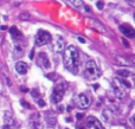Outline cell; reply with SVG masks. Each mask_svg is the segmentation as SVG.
Listing matches in <instances>:
<instances>
[{
    "label": "cell",
    "instance_id": "obj_1",
    "mask_svg": "<svg viewBox=\"0 0 135 129\" xmlns=\"http://www.w3.org/2000/svg\"><path fill=\"white\" fill-rule=\"evenodd\" d=\"M64 56H63V63L64 66L66 68L68 71H70L71 74L77 75L78 74V69H80V51L76 46L70 45L66 49H64Z\"/></svg>",
    "mask_w": 135,
    "mask_h": 129
},
{
    "label": "cell",
    "instance_id": "obj_2",
    "mask_svg": "<svg viewBox=\"0 0 135 129\" xmlns=\"http://www.w3.org/2000/svg\"><path fill=\"white\" fill-rule=\"evenodd\" d=\"M99 75H101V71H99L96 62L95 60H88L85 66H84V77L89 81H95L99 77Z\"/></svg>",
    "mask_w": 135,
    "mask_h": 129
},
{
    "label": "cell",
    "instance_id": "obj_3",
    "mask_svg": "<svg viewBox=\"0 0 135 129\" xmlns=\"http://www.w3.org/2000/svg\"><path fill=\"white\" fill-rule=\"evenodd\" d=\"M65 90H66V85L64 83H58L52 90V94H51V102L54 104H58L59 102L63 100V96L65 94Z\"/></svg>",
    "mask_w": 135,
    "mask_h": 129
},
{
    "label": "cell",
    "instance_id": "obj_4",
    "mask_svg": "<svg viewBox=\"0 0 135 129\" xmlns=\"http://www.w3.org/2000/svg\"><path fill=\"white\" fill-rule=\"evenodd\" d=\"M51 34L47 32V31H44V30H39L37 32L36 34V38H35V44L37 46H43V45H46L51 42Z\"/></svg>",
    "mask_w": 135,
    "mask_h": 129
},
{
    "label": "cell",
    "instance_id": "obj_5",
    "mask_svg": "<svg viewBox=\"0 0 135 129\" xmlns=\"http://www.w3.org/2000/svg\"><path fill=\"white\" fill-rule=\"evenodd\" d=\"M51 51H54L56 53H61L63 52L65 49V42L61 36H57L54 39H51V45H50Z\"/></svg>",
    "mask_w": 135,
    "mask_h": 129
},
{
    "label": "cell",
    "instance_id": "obj_6",
    "mask_svg": "<svg viewBox=\"0 0 135 129\" xmlns=\"http://www.w3.org/2000/svg\"><path fill=\"white\" fill-rule=\"evenodd\" d=\"M30 127L32 129H43V122L40 120V115L35 112L30 116Z\"/></svg>",
    "mask_w": 135,
    "mask_h": 129
},
{
    "label": "cell",
    "instance_id": "obj_7",
    "mask_svg": "<svg viewBox=\"0 0 135 129\" xmlns=\"http://www.w3.org/2000/svg\"><path fill=\"white\" fill-rule=\"evenodd\" d=\"M90 98L85 95V94H80L77 97H76V103L77 105L82 108V109H87L88 107L90 105Z\"/></svg>",
    "mask_w": 135,
    "mask_h": 129
},
{
    "label": "cell",
    "instance_id": "obj_8",
    "mask_svg": "<svg viewBox=\"0 0 135 129\" xmlns=\"http://www.w3.org/2000/svg\"><path fill=\"white\" fill-rule=\"evenodd\" d=\"M87 127L89 129H106L102 126V123L94 116L87 117Z\"/></svg>",
    "mask_w": 135,
    "mask_h": 129
},
{
    "label": "cell",
    "instance_id": "obj_9",
    "mask_svg": "<svg viewBox=\"0 0 135 129\" xmlns=\"http://www.w3.org/2000/svg\"><path fill=\"white\" fill-rule=\"evenodd\" d=\"M120 31L122 34H125L128 38H135V30L128 24H122L120 25Z\"/></svg>",
    "mask_w": 135,
    "mask_h": 129
},
{
    "label": "cell",
    "instance_id": "obj_10",
    "mask_svg": "<svg viewBox=\"0 0 135 129\" xmlns=\"http://www.w3.org/2000/svg\"><path fill=\"white\" fill-rule=\"evenodd\" d=\"M88 20V23H89V25L91 27H94L96 31H99V32H102V33H107V27L101 23L99 20H96V19H87Z\"/></svg>",
    "mask_w": 135,
    "mask_h": 129
},
{
    "label": "cell",
    "instance_id": "obj_11",
    "mask_svg": "<svg viewBox=\"0 0 135 129\" xmlns=\"http://www.w3.org/2000/svg\"><path fill=\"white\" fill-rule=\"evenodd\" d=\"M113 91H114V95L116 96L117 98H120V100H123L125 96H126V94H125V91L121 89L120 83H118L117 79L115 81V82H113Z\"/></svg>",
    "mask_w": 135,
    "mask_h": 129
},
{
    "label": "cell",
    "instance_id": "obj_12",
    "mask_svg": "<svg viewBox=\"0 0 135 129\" xmlns=\"http://www.w3.org/2000/svg\"><path fill=\"white\" fill-rule=\"evenodd\" d=\"M4 121H5V124H6V126H4V129H9V128H11V127H14L16 121H14L12 114H11L9 111H6V112L4 114Z\"/></svg>",
    "mask_w": 135,
    "mask_h": 129
},
{
    "label": "cell",
    "instance_id": "obj_13",
    "mask_svg": "<svg viewBox=\"0 0 135 129\" xmlns=\"http://www.w3.org/2000/svg\"><path fill=\"white\" fill-rule=\"evenodd\" d=\"M16 71L20 75H25L27 72V64L24 62H17L16 64Z\"/></svg>",
    "mask_w": 135,
    "mask_h": 129
},
{
    "label": "cell",
    "instance_id": "obj_14",
    "mask_svg": "<svg viewBox=\"0 0 135 129\" xmlns=\"http://www.w3.org/2000/svg\"><path fill=\"white\" fill-rule=\"evenodd\" d=\"M39 58L42 59L43 68H44V69H50L51 64H50V60H49V58H47L46 53H44V52H40V53H39Z\"/></svg>",
    "mask_w": 135,
    "mask_h": 129
},
{
    "label": "cell",
    "instance_id": "obj_15",
    "mask_svg": "<svg viewBox=\"0 0 135 129\" xmlns=\"http://www.w3.org/2000/svg\"><path fill=\"white\" fill-rule=\"evenodd\" d=\"M9 33H11V36L13 37L14 40H19V39L21 38V32H20L16 26H12V27L9 28Z\"/></svg>",
    "mask_w": 135,
    "mask_h": 129
},
{
    "label": "cell",
    "instance_id": "obj_16",
    "mask_svg": "<svg viewBox=\"0 0 135 129\" xmlns=\"http://www.w3.org/2000/svg\"><path fill=\"white\" fill-rule=\"evenodd\" d=\"M69 5H71L72 7H75V9H81L84 5H83V1L82 0H65Z\"/></svg>",
    "mask_w": 135,
    "mask_h": 129
},
{
    "label": "cell",
    "instance_id": "obj_17",
    "mask_svg": "<svg viewBox=\"0 0 135 129\" xmlns=\"http://www.w3.org/2000/svg\"><path fill=\"white\" fill-rule=\"evenodd\" d=\"M46 120H47V124L50 126V127H54V124H56V116H54V114H50V112H47V115H46Z\"/></svg>",
    "mask_w": 135,
    "mask_h": 129
},
{
    "label": "cell",
    "instance_id": "obj_18",
    "mask_svg": "<svg viewBox=\"0 0 135 129\" xmlns=\"http://www.w3.org/2000/svg\"><path fill=\"white\" fill-rule=\"evenodd\" d=\"M111 114L113 112L109 109H104V110L102 111V117H103L104 122H110L111 121Z\"/></svg>",
    "mask_w": 135,
    "mask_h": 129
},
{
    "label": "cell",
    "instance_id": "obj_19",
    "mask_svg": "<svg viewBox=\"0 0 135 129\" xmlns=\"http://www.w3.org/2000/svg\"><path fill=\"white\" fill-rule=\"evenodd\" d=\"M23 53H24V49H23V46L20 45V44H16V46H14V56L19 58V57L23 56Z\"/></svg>",
    "mask_w": 135,
    "mask_h": 129
},
{
    "label": "cell",
    "instance_id": "obj_20",
    "mask_svg": "<svg viewBox=\"0 0 135 129\" xmlns=\"http://www.w3.org/2000/svg\"><path fill=\"white\" fill-rule=\"evenodd\" d=\"M19 20H23V21H27V20H30L31 19V14L28 13V12H21L20 14H19Z\"/></svg>",
    "mask_w": 135,
    "mask_h": 129
},
{
    "label": "cell",
    "instance_id": "obj_21",
    "mask_svg": "<svg viewBox=\"0 0 135 129\" xmlns=\"http://www.w3.org/2000/svg\"><path fill=\"white\" fill-rule=\"evenodd\" d=\"M117 75L121 76V77H129V76H132V72L129 70H127V69H120L117 71Z\"/></svg>",
    "mask_w": 135,
    "mask_h": 129
},
{
    "label": "cell",
    "instance_id": "obj_22",
    "mask_svg": "<svg viewBox=\"0 0 135 129\" xmlns=\"http://www.w3.org/2000/svg\"><path fill=\"white\" fill-rule=\"evenodd\" d=\"M116 62L117 63H121V64H125V65H129L130 64V62L128 60V59H125L123 57H116Z\"/></svg>",
    "mask_w": 135,
    "mask_h": 129
},
{
    "label": "cell",
    "instance_id": "obj_23",
    "mask_svg": "<svg viewBox=\"0 0 135 129\" xmlns=\"http://www.w3.org/2000/svg\"><path fill=\"white\" fill-rule=\"evenodd\" d=\"M117 81H118V83L120 84H123V85H125L126 88H128V89L130 88V83H129V82H127V81H125V79H117Z\"/></svg>",
    "mask_w": 135,
    "mask_h": 129
},
{
    "label": "cell",
    "instance_id": "obj_24",
    "mask_svg": "<svg viewBox=\"0 0 135 129\" xmlns=\"http://www.w3.org/2000/svg\"><path fill=\"white\" fill-rule=\"evenodd\" d=\"M96 7H97L99 9H103V7H104V1H102V0L97 1V4H96Z\"/></svg>",
    "mask_w": 135,
    "mask_h": 129
},
{
    "label": "cell",
    "instance_id": "obj_25",
    "mask_svg": "<svg viewBox=\"0 0 135 129\" xmlns=\"http://www.w3.org/2000/svg\"><path fill=\"white\" fill-rule=\"evenodd\" d=\"M32 96H33L35 98L38 100V98H39V92H38V90H36V89H35V90H32Z\"/></svg>",
    "mask_w": 135,
    "mask_h": 129
},
{
    "label": "cell",
    "instance_id": "obj_26",
    "mask_svg": "<svg viewBox=\"0 0 135 129\" xmlns=\"http://www.w3.org/2000/svg\"><path fill=\"white\" fill-rule=\"evenodd\" d=\"M126 1H127L128 5H130L132 7H134L135 9V0H126Z\"/></svg>",
    "mask_w": 135,
    "mask_h": 129
},
{
    "label": "cell",
    "instance_id": "obj_27",
    "mask_svg": "<svg viewBox=\"0 0 135 129\" xmlns=\"http://www.w3.org/2000/svg\"><path fill=\"white\" fill-rule=\"evenodd\" d=\"M37 102H38V105H39V107H44L45 105V102L43 101V100H39V98H38Z\"/></svg>",
    "mask_w": 135,
    "mask_h": 129
},
{
    "label": "cell",
    "instance_id": "obj_28",
    "mask_svg": "<svg viewBox=\"0 0 135 129\" xmlns=\"http://www.w3.org/2000/svg\"><path fill=\"white\" fill-rule=\"evenodd\" d=\"M129 122H130L133 126H135V114L132 116V117H130V119H129Z\"/></svg>",
    "mask_w": 135,
    "mask_h": 129
},
{
    "label": "cell",
    "instance_id": "obj_29",
    "mask_svg": "<svg viewBox=\"0 0 135 129\" xmlns=\"http://www.w3.org/2000/svg\"><path fill=\"white\" fill-rule=\"evenodd\" d=\"M21 104H23L25 108H30V104H28V103H26L25 101H21Z\"/></svg>",
    "mask_w": 135,
    "mask_h": 129
},
{
    "label": "cell",
    "instance_id": "obj_30",
    "mask_svg": "<svg viewBox=\"0 0 135 129\" xmlns=\"http://www.w3.org/2000/svg\"><path fill=\"white\" fill-rule=\"evenodd\" d=\"M122 43H123V44H125V46H126V47H129V43H128V42H127L126 39H122Z\"/></svg>",
    "mask_w": 135,
    "mask_h": 129
},
{
    "label": "cell",
    "instance_id": "obj_31",
    "mask_svg": "<svg viewBox=\"0 0 135 129\" xmlns=\"http://www.w3.org/2000/svg\"><path fill=\"white\" fill-rule=\"evenodd\" d=\"M83 7L85 9V11H87V12H91V9H90V7H89V6H88V5H84Z\"/></svg>",
    "mask_w": 135,
    "mask_h": 129
},
{
    "label": "cell",
    "instance_id": "obj_32",
    "mask_svg": "<svg viewBox=\"0 0 135 129\" xmlns=\"http://www.w3.org/2000/svg\"><path fill=\"white\" fill-rule=\"evenodd\" d=\"M33 55H35V51L32 50V51H31V53H30V59H33Z\"/></svg>",
    "mask_w": 135,
    "mask_h": 129
},
{
    "label": "cell",
    "instance_id": "obj_33",
    "mask_svg": "<svg viewBox=\"0 0 135 129\" xmlns=\"http://www.w3.org/2000/svg\"><path fill=\"white\" fill-rule=\"evenodd\" d=\"M78 40H80L81 43H85V40H84V38H82V37H78Z\"/></svg>",
    "mask_w": 135,
    "mask_h": 129
},
{
    "label": "cell",
    "instance_id": "obj_34",
    "mask_svg": "<svg viewBox=\"0 0 135 129\" xmlns=\"http://www.w3.org/2000/svg\"><path fill=\"white\" fill-rule=\"evenodd\" d=\"M83 117V114H77V119H82Z\"/></svg>",
    "mask_w": 135,
    "mask_h": 129
},
{
    "label": "cell",
    "instance_id": "obj_35",
    "mask_svg": "<svg viewBox=\"0 0 135 129\" xmlns=\"http://www.w3.org/2000/svg\"><path fill=\"white\" fill-rule=\"evenodd\" d=\"M0 30H1V31H5V30H7V27H6V26H1Z\"/></svg>",
    "mask_w": 135,
    "mask_h": 129
},
{
    "label": "cell",
    "instance_id": "obj_36",
    "mask_svg": "<svg viewBox=\"0 0 135 129\" xmlns=\"http://www.w3.org/2000/svg\"><path fill=\"white\" fill-rule=\"evenodd\" d=\"M21 91H24V92H26V91H27V89H26V88H21Z\"/></svg>",
    "mask_w": 135,
    "mask_h": 129
},
{
    "label": "cell",
    "instance_id": "obj_37",
    "mask_svg": "<svg viewBox=\"0 0 135 129\" xmlns=\"http://www.w3.org/2000/svg\"><path fill=\"white\" fill-rule=\"evenodd\" d=\"M77 129H85V128H84L83 126H81V127H80V126H77Z\"/></svg>",
    "mask_w": 135,
    "mask_h": 129
},
{
    "label": "cell",
    "instance_id": "obj_38",
    "mask_svg": "<svg viewBox=\"0 0 135 129\" xmlns=\"http://www.w3.org/2000/svg\"><path fill=\"white\" fill-rule=\"evenodd\" d=\"M58 110H59V111H63V107H58Z\"/></svg>",
    "mask_w": 135,
    "mask_h": 129
},
{
    "label": "cell",
    "instance_id": "obj_39",
    "mask_svg": "<svg viewBox=\"0 0 135 129\" xmlns=\"http://www.w3.org/2000/svg\"><path fill=\"white\" fill-rule=\"evenodd\" d=\"M134 19H135V14H134Z\"/></svg>",
    "mask_w": 135,
    "mask_h": 129
},
{
    "label": "cell",
    "instance_id": "obj_40",
    "mask_svg": "<svg viewBox=\"0 0 135 129\" xmlns=\"http://www.w3.org/2000/svg\"><path fill=\"white\" fill-rule=\"evenodd\" d=\"M66 129H68V128H66Z\"/></svg>",
    "mask_w": 135,
    "mask_h": 129
}]
</instances>
